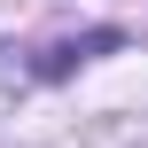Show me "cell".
I'll return each mask as SVG.
<instances>
[]
</instances>
